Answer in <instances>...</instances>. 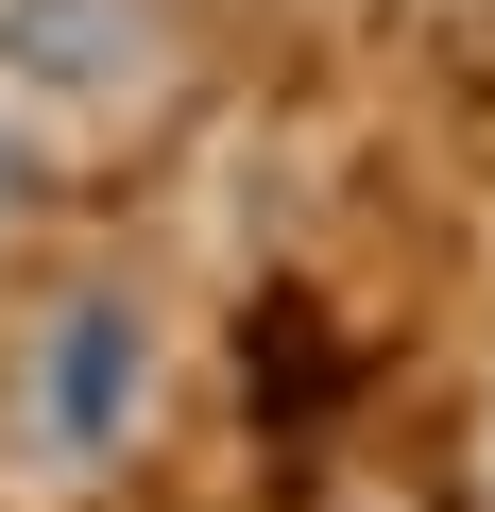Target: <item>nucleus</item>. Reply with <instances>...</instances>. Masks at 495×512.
<instances>
[{
  "mask_svg": "<svg viewBox=\"0 0 495 512\" xmlns=\"http://www.w3.org/2000/svg\"><path fill=\"white\" fill-rule=\"evenodd\" d=\"M18 171H35V154H0V188H18Z\"/></svg>",
  "mask_w": 495,
  "mask_h": 512,
  "instance_id": "obj_2",
  "label": "nucleus"
},
{
  "mask_svg": "<svg viewBox=\"0 0 495 512\" xmlns=\"http://www.w3.org/2000/svg\"><path fill=\"white\" fill-rule=\"evenodd\" d=\"M35 410H52L69 461H103V444L137 427V308H120V291H69V308H52V376H35Z\"/></svg>",
  "mask_w": 495,
  "mask_h": 512,
  "instance_id": "obj_1",
  "label": "nucleus"
}]
</instances>
